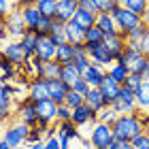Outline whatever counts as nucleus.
<instances>
[{"label": "nucleus", "mask_w": 149, "mask_h": 149, "mask_svg": "<svg viewBox=\"0 0 149 149\" xmlns=\"http://www.w3.org/2000/svg\"><path fill=\"white\" fill-rule=\"evenodd\" d=\"M104 149H117V139H113V141H111V143L107 145Z\"/></svg>", "instance_id": "59"}, {"label": "nucleus", "mask_w": 149, "mask_h": 149, "mask_svg": "<svg viewBox=\"0 0 149 149\" xmlns=\"http://www.w3.org/2000/svg\"><path fill=\"white\" fill-rule=\"evenodd\" d=\"M77 9H79V2H77V0H58L53 19L66 24V22H70V19L74 17V11H77Z\"/></svg>", "instance_id": "14"}, {"label": "nucleus", "mask_w": 149, "mask_h": 149, "mask_svg": "<svg viewBox=\"0 0 149 149\" xmlns=\"http://www.w3.org/2000/svg\"><path fill=\"white\" fill-rule=\"evenodd\" d=\"M87 49V58H90V62L94 64H100V66H111L115 62V58L111 56V51L104 47V43H96V45H85Z\"/></svg>", "instance_id": "10"}, {"label": "nucleus", "mask_w": 149, "mask_h": 149, "mask_svg": "<svg viewBox=\"0 0 149 149\" xmlns=\"http://www.w3.org/2000/svg\"><path fill=\"white\" fill-rule=\"evenodd\" d=\"M145 32H147V26H145V24L136 26L134 30H130V32L126 34V43H141V38H143Z\"/></svg>", "instance_id": "39"}, {"label": "nucleus", "mask_w": 149, "mask_h": 149, "mask_svg": "<svg viewBox=\"0 0 149 149\" xmlns=\"http://www.w3.org/2000/svg\"><path fill=\"white\" fill-rule=\"evenodd\" d=\"M47 36H49L56 45L66 43V24H64V22H58V19H53V26H51V30L47 32Z\"/></svg>", "instance_id": "32"}, {"label": "nucleus", "mask_w": 149, "mask_h": 149, "mask_svg": "<svg viewBox=\"0 0 149 149\" xmlns=\"http://www.w3.org/2000/svg\"><path fill=\"white\" fill-rule=\"evenodd\" d=\"M40 141H45V136H43V128L36 124V126H32V128H30V132H28V141H26V143H40Z\"/></svg>", "instance_id": "43"}, {"label": "nucleus", "mask_w": 149, "mask_h": 149, "mask_svg": "<svg viewBox=\"0 0 149 149\" xmlns=\"http://www.w3.org/2000/svg\"><path fill=\"white\" fill-rule=\"evenodd\" d=\"M96 26L102 30L104 36L117 34V26H115V19H113L111 13H98V15H96Z\"/></svg>", "instance_id": "25"}, {"label": "nucleus", "mask_w": 149, "mask_h": 149, "mask_svg": "<svg viewBox=\"0 0 149 149\" xmlns=\"http://www.w3.org/2000/svg\"><path fill=\"white\" fill-rule=\"evenodd\" d=\"M111 107L115 109L117 115H124V113H136V96H134V90H130L128 85H121V90L117 94V98L111 102Z\"/></svg>", "instance_id": "5"}, {"label": "nucleus", "mask_w": 149, "mask_h": 149, "mask_svg": "<svg viewBox=\"0 0 149 149\" xmlns=\"http://www.w3.org/2000/svg\"><path fill=\"white\" fill-rule=\"evenodd\" d=\"M68 90L70 87L66 85L62 79H47V92H49V98L53 100V102L62 104L66 94H68Z\"/></svg>", "instance_id": "15"}, {"label": "nucleus", "mask_w": 149, "mask_h": 149, "mask_svg": "<svg viewBox=\"0 0 149 149\" xmlns=\"http://www.w3.org/2000/svg\"><path fill=\"white\" fill-rule=\"evenodd\" d=\"M17 66L11 60H6V56H2V51H0V83H13V79L17 77Z\"/></svg>", "instance_id": "20"}, {"label": "nucleus", "mask_w": 149, "mask_h": 149, "mask_svg": "<svg viewBox=\"0 0 149 149\" xmlns=\"http://www.w3.org/2000/svg\"><path fill=\"white\" fill-rule=\"evenodd\" d=\"M143 24L149 28V4H147V9H145V13H143Z\"/></svg>", "instance_id": "57"}, {"label": "nucleus", "mask_w": 149, "mask_h": 149, "mask_svg": "<svg viewBox=\"0 0 149 149\" xmlns=\"http://www.w3.org/2000/svg\"><path fill=\"white\" fill-rule=\"evenodd\" d=\"M51 26H53V17H40V22H38V28H36V32L38 34H47V32L51 30Z\"/></svg>", "instance_id": "44"}, {"label": "nucleus", "mask_w": 149, "mask_h": 149, "mask_svg": "<svg viewBox=\"0 0 149 149\" xmlns=\"http://www.w3.org/2000/svg\"><path fill=\"white\" fill-rule=\"evenodd\" d=\"M96 15L98 13H94V11H87V9H79L74 11V17H72V22L79 26V28H83V30H87V28H92V26H96Z\"/></svg>", "instance_id": "22"}, {"label": "nucleus", "mask_w": 149, "mask_h": 149, "mask_svg": "<svg viewBox=\"0 0 149 149\" xmlns=\"http://www.w3.org/2000/svg\"><path fill=\"white\" fill-rule=\"evenodd\" d=\"M113 139H115V136H113V128H111L109 124H102V121H96V124H92L90 136H87L92 149H104Z\"/></svg>", "instance_id": "4"}, {"label": "nucleus", "mask_w": 149, "mask_h": 149, "mask_svg": "<svg viewBox=\"0 0 149 149\" xmlns=\"http://www.w3.org/2000/svg\"><path fill=\"white\" fill-rule=\"evenodd\" d=\"M145 79H149V70H147V74H145Z\"/></svg>", "instance_id": "61"}, {"label": "nucleus", "mask_w": 149, "mask_h": 149, "mask_svg": "<svg viewBox=\"0 0 149 149\" xmlns=\"http://www.w3.org/2000/svg\"><path fill=\"white\" fill-rule=\"evenodd\" d=\"M83 102H85V96L79 94V92H74V90H68V94H66V98H64V104H68L70 109H74V107H79Z\"/></svg>", "instance_id": "38"}, {"label": "nucleus", "mask_w": 149, "mask_h": 149, "mask_svg": "<svg viewBox=\"0 0 149 149\" xmlns=\"http://www.w3.org/2000/svg\"><path fill=\"white\" fill-rule=\"evenodd\" d=\"M104 47L111 51V56L117 60L121 56V51L126 49V36L121 34V32H117V34H111V36H104Z\"/></svg>", "instance_id": "19"}, {"label": "nucleus", "mask_w": 149, "mask_h": 149, "mask_svg": "<svg viewBox=\"0 0 149 149\" xmlns=\"http://www.w3.org/2000/svg\"><path fill=\"white\" fill-rule=\"evenodd\" d=\"M34 56L40 60V62H49V60H53V58H56V43H53L47 34H40L38 43H36V49H34Z\"/></svg>", "instance_id": "13"}, {"label": "nucleus", "mask_w": 149, "mask_h": 149, "mask_svg": "<svg viewBox=\"0 0 149 149\" xmlns=\"http://www.w3.org/2000/svg\"><path fill=\"white\" fill-rule=\"evenodd\" d=\"M40 77L43 79H62V64L58 60H49V62H43V68H40Z\"/></svg>", "instance_id": "30"}, {"label": "nucleus", "mask_w": 149, "mask_h": 149, "mask_svg": "<svg viewBox=\"0 0 149 149\" xmlns=\"http://www.w3.org/2000/svg\"><path fill=\"white\" fill-rule=\"evenodd\" d=\"M113 15V19H115V26H117V32H121V34H128L130 30H134L136 26H141L143 24V17L141 15H136L134 11H130V9H126V6H115V11L111 13Z\"/></svg>", "instance_id": "3"}, {"label": "nucleus", "mask_w": 149, "mask_h": 149, "mask_svg": "<svg viewBox=\"0 0 149 149\" xmlns=\"http://www.w3.org/2000/svg\"><path fill=\"white\" fill-rule=\"evenodd\" d=\"M98 13H113L115 6H117V0H94Z\"/></svg>", "instance_id": "40"}, {"label": "nucleus", "mask_w": 149, "mask_h": 149, "mask_svg": "<svg viewBox=\"0 0 149 149\" xmlns=\"http://www.w3.org/2000/svg\"><path fill=\"white\" fill-rule=\"evenodd\" d=\"M98 90H100V94H102V98H104V102L107 104H111L115 98H117V94H119V90H121V85L117 83L115 79H111L109 74L102 79V83L98 85Z\"/></svg>", "instance_id": "18"}, {"label": "nucleus", "mask_w": 149, "mask_h": 149, "mask_svg": "<svg viewBox=\"0 0 149 149\" xmlns=\"http://www.w3.org/2000/svg\"><path fill=\"white\" fill-rule=\"evenodd\" d=\"M56 4H58V0H38V2H36V9L40 11V15L53 17V15H56Z\"/></svg>", "instance_id": "37"}, {"label": "nucleus", "mask_w": 149, "mask_h": 149, "mask_svg": "<svg viewBox=\"0 0 149 149\" xmlns=\"http://www.w3.org/2000/svg\"><path fill=\"white\" fill-rule=\"evenodd\" d=\"M107 74H109L111 79H115L119 85H124V83H126V79H128V74H130V72H128V68H126L124 64H119V62H113L111 66H107Z\"/></svg>", "instance_id": "31"}, {"label": "nucleus", "mask_w": 149, "mask_h": 149, "mask_svg": "<svg viewBox=\"0 0 149 149\" xmlns=\"http://www.w3.org/2000/svg\"><path fill=\"white\" fill-rule=\"evenodd\" d=\"M22 9V15H24V22H26V28L30 30H36L38 28V22H40V11L36 9V4H28V6H19Z\"/></svg>", "instance_id": "23"}, {"label": "nucleus", "mask_w": 149, "mask_h": 149, "mask_svg": "<svg viewBox=\"0 0 149 149\" xmlns=\"http://www.w3.org/2000/svg\"><path fill=\"white\" fill-rule=\"evenodd\" d=\"M85 104L96 113L102 109V107H107V102H104V98H102V94H100L98 87H90V92L85 94Z\"/></svg>", "instance_id": "28"}, {"label": "nucleus", "mask_w": 149, "mask_h": 149, "mask_svg": "<svg viewBox=\"0 0 149 149\" xmlns=\"http://www.w3.org/2000/svg\"><path fill=\"white\" fill-rule=\"evenodd\" d=\"M143 79H145L143 74H128V79H126V83H124V85H128L130 90H136V87L143 83Z\"/></svg>", "instance_id": "47"}, {"label": "nucleus", "mask_w": 149, "mask_h": 149, "mask_svg": "<svg viewBox=\"0 0 149 149\" xmlns=\"http://www.w3.org/2000/svg\"><path fill=\"white\" fill-rule=\"evenodd\" d=\"M15 115L19 121H24V124H28L30 128L38 124V115H36V104L32 102V100L26 96L24 100H17L15 104Z\"/></svg>", "instance_id": "9"}, {"label": "nucleus", "mask_w": 149, "mask_h": 149, "mask_svg": "<svg viewBox=\"0 0 149 149\" xmlns=\"http://www.w3.org/2000/svg\"><path fill=\"white\" fill-rule=\"evenodd\" d=\"M81 9H87V11H94V13H98L96 11V4H94V0H77Z\"/></svg>", "instance_id": "52"}, {"label": "nucleus", "mask_w": 149, "mask_h": 149, "mask_svg": "<svg viewBox=\"0 0 149 149\" xmlns=\"http://www.w3.org/2000/svg\"><path fill=\"white\" fill-rule=\"evenodd\" d=\"M62 145H60V139H58V134H51V136H47L43 141V149H60Z\"/></svg>", "instance_id": "48"}, {"label": "nucleus", "mask_w": 149, "mask_h": 149, "mask_svg": "<svg viewBox=\"0 0 149 149\" xmlns=\"http://www.w3.org/2000/svg\"><path fill=\"white\" fill-rule=\"evenodd\" d=\"M36 104V115H38V126L45 128L56 124V111H58V102H53L51 98H45V100H38Z\"/></svg>", "instance_id": "8"}, {"label": "nucleus", "mask_w": 149, "mask_h": 149, "mask_svg": "<svg viewBox=\"0 0 149 149\" xmlns=\"http://www.w3.org/2000/svg\"><path fill=\"white\" fill-rule=\"evenodd\" d=\"M134 96H136V109L147 113L149 111V79H143V83L134 90Z\"/></svg>", "instance_id": "24"}, {"label": "nucleus", "mask_w": 149, "mask_h": 149, "mask_svg": "<svg viewBox=\"0 0 149 149\" xmlns=\"http://www.w3.org/2000/svg\"><path fill=\"white\" fill-rule=\"evenodd\" d=\"M72 117V109L68 104H58V111H56V121H68Z\"/></svg>", "instance_id": "41"}, {"label": "nucleus", "mask_w": 149, "mask_h": 149, "mask_svg": "<svg viewBox=\"0 0 149 149\" xmlns=\"http://www.w3.org/2000/svg\"><path fill=\"white\" fill-rule=\"evenodd\" d=\"M117 4H119V6H126V9H130V11L136 13V15L143 17V13H145V9H147L149 0H117Z\"/></svg>", "instance_id": "34"}, {"label": "nucleus", "mask_w": 149, "mask_h": 149, "mask_svg": "<svg viewBox=\"0 0 149 149\" xmlns=\"http://www.w3.org/2000/svg\"><path fill=\"white\" fill-rule=\"evenodd\" d=\"M0 121H2V119H0Z\"/></svg>", "instance_id": "62"}, {"label": "nucleus", "mask_w": 149, "mask_h": 149, "mask_svg": "<svg viewBox=\"0 0 149 149\" xmlns=\"http://www.w3.org/2000/svg\"><path fill=\"white\" fill-rule=\"evenodd\" d=\"M0 51H2V56H6V60H11L17 68H22V66L30 60L28 56H26V51H24V47H22L19 40H9Z\"/></svg>", "instance_id": "11"}, {"label": "nucleus", "mask_w": 149, "mask_h": 149, "mask_svg": "<svg viewBox=\"0 0 149 149\" xmlns=\"http://www.w3.org/2000/svg\"><path fill=\"white\" fill-rule=\"evenodd\" d=\"M141 113L143 111H136V113H124V115H117L113 128V136L117 141H132L134 136H139L143 132V124H141Z\"/></svg>", "instance_id": "1"}, {"label": "nucleus", "mask_w": 149, "mask_h": 149, "mask_svg": "<svg viewBox=\"0 0 149 149\" xmlns=\"http://www.w3.org/2000/svg\"><path fill=\"white\" fill-rule=\"evenodd\" d=\"M77 79H81V70H79L72 62H70V64H64V66H62V81H64L68 87H72V83H74Z\"/></svg>", "instance_id": "33"}, {"label": "nucleus", "mask_w": 149, "mask_h": 149, "mask_svg": "<svg viewBox=\"0 0 149 149\" xmlns=\"http://www.w3.org/2000/svg\"><path fill=\"white\" fill-rule=\"evenodd\" d=\"M28 98L32 100V102H38V100L49 98V92H47V79H43V77H34V79L30 81Z\"/></svg>", "instance_id": "16"}, {"label": "nucleus", "mask_w": 149, "mask_h": 149, "mask_svg": "<svg viewBox=\"0 0 149 149\" xmlns=\"http://www.w3.org/2000/svg\"><path fill=\"white\" fill-rule=\"evenodd\" d=\"M38 0H15L17 6H28V4H36Z\"/></svg>", "instance_id": "55"}, {"label": "nucleus", "mask_w": 149, "mask_h": 149, "mask_svg": "<svg viewBox=\"0 0 149 149\" xmlns=\"http://www.w3.org/2000/svg\"><path fill=\"white\" fill-rule=\"evenodd\" d=\"M72 64L81 70V74H83V70H85L92 62H90V58H87V56H79V58H74V60H72Z\"/></svg>", "instance_id": "49"}, {"label": "nucleus", "mask_w": 149, "mask_h": 149, "mask_svg": "<svg viewBox=\"0 0 149 149\" xmlns=\"http://www.w3.org/2000/svg\"><path fill=\"white\" fill-rule=\"evenodd\" d=\"M26 149H43V141L40 143H26Z\"/></svg>", "instance_id": "56"}, {"label": "nucleus", "mask_w": 149, "mask_h": 149, "mask_svg": "<svg viewBox=\"0 0 149 149\" xmlns=\"http://www.w3.org/2000/svg\"><path fill=\"white\" fill-rule=\"evenodd\" d=\"M117 149H134L132 141H117Z\"/></svg>", "instance_id": "54"}, {"label": "nucleus", "mask_w": 149, "mask_h": 149, "mask_svg": "<svg viewBox=\"0 0 149 149\" xmlns=\"http://www.w3.org/2000/svg\"><path fill=\"white\" fill-rule=\"evenodd\" d=\"M115 119H117V113H115V109H113L111 104L102 107V109L96 113V121H102V124L113 126V124H115Z\"/></svg>", "instance_id": "35"}, {"label": "nucleus", "mask_w": 149, "mask_h": 149, "mask_svg": "<svg viewBox=\"0 0 149 149\" xmlns=\"http://www.w3.org/2000/svg\"><path fill=\"white\" fill-rule=\"evenodd\" d=\"M0 149H13V147H11L9 143H6L4 139H0Z\"/></svg>", "instance_id": "58"}, {"label": "nucleus", "mask_w": 149, "mask_h": 149, "mask_svg": "<svg viewBox=\"0 0 149 149\" xmlns=\"http://www.w3.org/2000/svg\"><path fill=\"white\" fill-rule=\"evenodd\" d=\"M38 32L36 30H26L24 32V36L22 38H19V43H22V47H24V51H26V56H28V58H32V56H34V49H36V43H38Z\"/></svg>", "instance_id": "26"}, {"label": "nucleus", "mask_w": 149, "mask_h": 149, "mask_svg": "<svg viewBox=\"0 0 149 149\" xmlns=\"http://www.w3.org/2000/svg\"><path fill=\"white\" fill-rule=\"evenodd\" d=\"M9 43V34H6V22L0 17V49Z\"/></svg>", "instance_id": "50"}, {"label": "nucleus", "mask_w": 149, "mask_h": 149, "mask_svg": "<svg viewBox=\"0 0 149 149\" xmlns=\"http://www.w3.org/2000/svg\"><path fill=\"white\" fill-rule=\"evenodd\" d=\"M83 38H85V30L83 28H79L72 19H70V22H66V43L79 45V43H83Z\"/></svg>", "instance_id": "27"}, {"label": "nucleus", "mask_w": 149, "mask_h": 149, "mask_svg": "<svg viewBox=\"0 0 149 149\" xmlns=\"http://www.w3.org/2000/svg\"><path fill=\"white\" fill-rule=\"evenodd\" d=\"M141 124H143V130L149 132V113H141Z\"/></svg>", "instance_id": "53"}, {"label": "nucleus", "mask_w": 149, "mask_h": 149, "mask_svg": "<svg viewBox=\"0 0 149 149\" xmlns=\"http://www.w3.org/2000/svg\"><path fill=\"white\" fill-rule=\"evenodd\" d=\"M81 77L90 83V87H98L100 83H102V79L107 77V68H104V66H100V64H94V62H92V64L83 70Z\"/></svg>", "instance_id": "17"}, {"label": "nucleus", "mask_w": 149, "mask_h": 149, "mask_svg": "<svg viewBox=\"0 0 149 149\" xmlns=\"http://www.w3.org/2000/svg\"><path fill=\"white\" fill-rule=\"evenodd\" d=\"M115 62L124 64L130 74H143V77H145L147 70H149V56L141 53L139 49H132V47H126Z\"/></svg>", "instance_id": "2"}, {"label": "nucleus", "mask_w": 149, "mask_h": 149, "mask_svg": "<svg viewBox=\"0 0 149 149\" xmlns=\"http://www.w3.org/2000/svg\"><path fill=\"white\" fill-rule=\"evenodd\" d=\"M53 60H58L60 64H70L72 60H74V49H72V45L70 43H60L56 45V58Z\"/></svg>", "instance_id": "29"}, {"label": "nucleus", "mask_w": 149, "mask_h": 149, "mask_svg": "<svg viewBox=\"0 0 149 149\" xmlns=\"http://www.w3.org/2000/svg\"><path fill=\"white\" fill-rule=\"evenodd\" d=\"M102 40H104V34L98 26H92V28L85 30V38H83L85 45H96V43H102Z\"/></svg>", "instance_id": "36"}, {"label": "nucleus", "mask_w": 149, "mask_h": 149, "mask_svg": "<svg viewBox=\"0 0 149 149\" xmlns=\"http://www.w3.org/2000/svg\"><path fill=\"white\" fill-rule=\"evenodd\" d=\"M139 51L145 53V56H149V28H147L145 34H143V38H141V43H139Z\"/></svg>", "instance_id": "51"}, {"label": "nucleus", "mask_w": 149, "mask_h": 149, "mask_svg": "<svg viewBox=\"0 0 149 149\" xmlns=\"http://www.w3.org/2000/svg\"><path fill=\"white\" fill-rule=\"evenodd\" d=\"M56 134H58L60 141H70V139L81 136L79 128L74 126L70 119H68V121H56Z\"/></svg>", "instance_id": "21"}, {"label": "nucleus", "mask_w": 149, "mask_h": 149, "mask_svg": "<svg viewBox=\"0 0 149 149\" xmlns=\"http://www.w3.org/2000/svg\"><path fill=\"white\" fill-rule=\"evenodd\" d=\"M15 149H26V145H19V147H15Z\"/></svg>", "instance_id": "60"}, {"label": "nucleus", "mask_w": 149, "mask_h": 149, "mask_svg": "<svg viewBox=\"0 0 149 149\" xmlns=\"http://www.w3.org/2000/svg\"><path fill=\"white\" fill-rule=\"evenodd\" d=\"M132 147L134 149H149V132H141L139 136L132 139Z\"/></svg>", "instance_id": "42"}, {"label": "nucleus", "mask_w": 149, "mask_h": 149, "mask_svg": "<svg viewBox=\"0 0 149 149\" xmlns=\"http://www.w3.org/2000/svg\"><path fill=\"white\" fill-rule=\"evenodd\" d=\"M15 0H0V17L2 19H6V15H9V13L15 9Z\"/></svg>", "instance_id": "45"}, {"label": "nucleus", "mask_w": 149, "mask_h": 149, "mask_svg": "<svg viewBox=\"0 0 149 149\" xmlns=\"http://www.w3.org/2000/svg\"><path fill=\"white\" fill-rule=\"evenodd\" d=\"M70 90H74V92H79V94H83V96H85V94L90 92V83H87V81H85L83 77H81V79H77V81L72 83Z\"/></svg>", "instance_id": "46"}, {"label": "nucleus", "mask_w": 149, "mask_h": 149, "mask_svg": "<svg viewBox=\"0 0 149 149\" xmlns=\"http://www.w3.org/2000/svg\"><path fill=\"white\" fill-rule=\"evenodd\" d=\"M28 132H30V126L17 119L15 124H11V126L4 130L2 139H4L13 149H15V147H19V145H26V141H28Z\"/></svg>", "instance_id": "6"}, {"label": "nucleus", "mask_w": 149, "mask_h": 149, "mask_svg": "<svg viewBox=\"0 0 149 149\" xmlns=\"http://www.w3.org/2000/svg\"><path fill=\"white\" fill-rule=\"evenodd\" d=\"M147 113H149V111H147Z\"/></svg>", "instance_id": "63"}, {"label": "nucleus", "mask_w": 149, "mask_h": 149, "mask_svg": "<svg viewBox=\"0 0 149 149\" xmlns=\"http://www.w3.org/2000/svg\"><path fill=\"white\" fill-rule=\"evenodd\" d=\"M70 121L81 130L83 126L96 124V111H92L90 107L83 102V104H79V107H74V109H72V117H70Z\"/></svg>", "instance_id": "12"}, {"label": "nucleus", "mask_w": 149, "mask_h": 149, "mask_svg": "<svg viewBox=\"0 0 149 149\" xmlns=\"http://www.w3.org/2000/svg\"><path fill=\"white\" fill-rule=\"evenodd\" d=\"M6 34H9V38H15V40H19L24 36V32L28 30L26 28V22H24V15H22V9L19 6H15L9 15H6Z\"/></svg>", "instance_id": "7"}]
</instances>
